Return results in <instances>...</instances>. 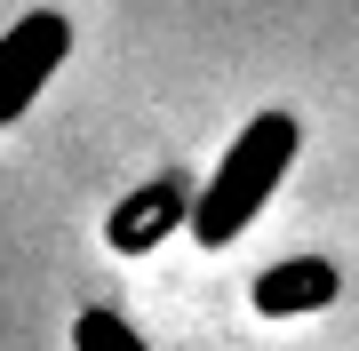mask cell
Returning <instances> with one entry per match:
<instances>
[{
	"label": "cell",
	"mask_w": 359,
	"mask_h": 351,
	"mask_svg": "<svg viewBox=\"0 0 359 351\" xmlns=\"http://www.w3.org/2000/svg\"><path fill=\"white\" fill-rule=\"evenodd\" d=\"M295 152H304V128H295V112H256L240 136L224 144V160H216V176H208V192L192 200V216H184V223H192V240L208 247V256H224V247L264 216V200L287 184Z\"/></svg>",
	"instance_id": "6da1fadb"
},
{
	"label": "cell",
	"mask_w": 359,
	"mask_h": 351,
	"mask_svg": "<svg viewBox=\"0 0 359 351\" xmlns=\"http://www.w3.org/2000/svg\"><path fill=\"white\" fill-rule=\"evenodd\" d=\"M65 56H72V16L65 8H25L0 32V128H16L32 112V96L65 72Z\"/></svg>",
	"instance_id": "7a4b0ae2"
},
{
	"label": "cell",
	"mask_w": 359,
	"mask_h": 351,
	"mask_svg": "<svg viewBox=\"0 0 359 351\" xmlns=\"http://www.w3.org/2000/svg\"><path fill=\"white\" fill-rule=\"evenodd\" d=\"M184 216H192V184H184V176H152L144 192H128V200L112 208L104 240H112L120 256H152V247H160L168 232H176Z\"/></svg>",
	"instance_id": "3957f363"
},
{
	"label": "cell",
	"mask_w": 359,
	"mask_h": 351,
	"mask_svg": "<svg viewBox=\"0 0 359 351\" xmlns=\"http://www.w3.org/2000/svg\"><path fill=\"white\" fill-rule=\"evenodd\" d=\"M344 296V272H335L327 256H287V263H264L256 287H248V303H256L264 319H304V312H327V303Z\"/></svg>",
	"instance_id": "277c9868"
},
{
	"label": "cell",
	"mask_w": 359,
	"mask_h": 351,
	"mask_svg": "<svg viewBox=\"0 0 359 351\" xmlns=\"http://www.w3.org/2000/svg\"><path fill=\"white\" fill-rule=\"evenodd\" d=\"M72 351H152L120 312H80L72 319Z\"/></svg>",
	"instance_id": "5b68a950"
}]
</instances>
